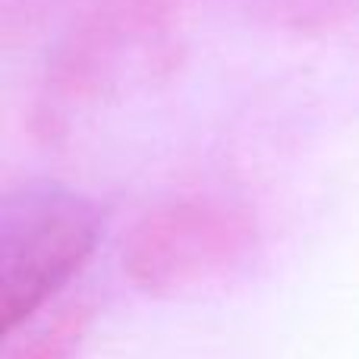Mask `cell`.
<instances>
[{
    "label": "cell",
    "mask_w": 359,
    "mask_h": 359,
    "mask_svg": "<svg viewBox=\"0 0 359 359\" xmlns=\"http://www.w3.org/2000/svg\"><path fill=\"white\" fill-rule=\"evenodd\" d=\"M101 217L92 202L57 186L6 198L0 215V287L6 328L48 299L95 249Z\"/></svg>",
    "instance_id": "obj_1"
}]
</instances>
